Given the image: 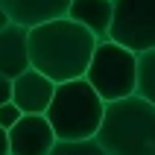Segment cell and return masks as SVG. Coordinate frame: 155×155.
Here are the masks:
<instances>
[{
	"label": "cell",
	"mask_w": 155,
	"mask_h": 155,
	"mask_svg": "<svg viewBox=\"0 0 155 155\" xmlns=\"http://www.w3.org/2000/svg\"><path fill=\"white\" fill-rule=\"evenodd\" d=\"M97 38L68 15L29 29V64L56 85L82 79L94 59Z\"/></svg>",
	"instance_id": "6da1fadb"
},
{
	"label": "cell",
	"mask_w": 155,
	"mask_h": 155,
	"mask_svg": "<svg viewBox=\"0 0 155 155\" xmlns=\"http://www.w3.org/2000/svg\"><path fill=\"white\" fill-rule=\"evenodd\" d=\"M94 140L105 155H155V105L140 94L105 103V117Z\"/></svg>",
	"instance_id": "7a4b0ae2"
},
{
	"label": "cell",
	"mask_w": 155,
	"mask_h": 155,
	"mask_svg": "<svg viewBox=\"0 0 155 155\" xmlns=\"http://www.w3.org/2000/svg\"><path fill=\"white\" fill-rule=\"evenodd\" d=\"M103 117H105V100L94 91V85L85 76L56 85L53 103L47 108V120L59 140L97 138Z\"/></svg>",
	"instance_id": "3957f363"
},
{
	"label": "cell",
	"mask_w": 155,
	"mask_h": 155,
	"mask_svg": "<svg viewBox=\"0 0 155 155\" xmlns=\"http://www.w3.org/2000/svg\"><path fill=\"white\" fill-rule=\"evenodd\" d=\"M85 79L94 85V91L105 103L138 94V53H132L129 47H123L111 38L97 41Z\"/></svg>",
	"instance_id": "277c9868"
},
{
	"label": "cell",
	"mask_w": 155,
	"mask_h": 155,
	"mask_svg": "<svg viewBox=\"0 0 155 155\" xmlns=\"http://www.w3.org/2000/svg\"><path fill=\"white\" fill-rule=\"evenodd\" d=\"M108 38L138 56L155 50V0H114Z\"/></svg>",
	"instance_id": "5b68a950"
},
{
	"label": "cell",
	"mask_w": 155,
	"mask_h": 155,
	"mask_svg": "<svg viewBox=\"0 0 155 155\" xmlns=\"http://www.w3.org/2000/svg\"><path fill=\"white\" fill-rule=\"evenodd\" d=\"M59 143L47 114H24L9 129V149L12 155H50Z\"/></svg>",
	"instance_id": "8992f818"
},
{
	"label": "cell",
	"mask_w": 155,
	"mask_h": 155,
	"mask_svg": "<svg viewBox=\"0 0 155 155\" xmlns=\"http://www.w3.org/2000/svg\"><path fill=\"white\" fill-rule=\"evenodd\" d=\"M56 94V82L38 73L35 68L24 70L18 79H12V103L24 114H47Z\"/></svg>",
	"instance_id": "52a82bcc"
},
{
	"label": "cell",
	"mask_w": 155,
	"mask_h": 155,
	"mask_svg": "<svg viewBox=\"0 0 155 155\" xmlns=\"http://www.w3.org/2000/svg\"><path fill=\"white\" fill-rule=\"evenodd\" d=\"M29 68V29L9 24L6 29H0V76L18 79Z\"/></svg>",
	"instance_id": "ba28073f"
},
{
	"label": "cell",
	"mask_w": 155,
	"mask_h": 155,
	"mask_svg": "<svg viewBox=\"0 0 155 155\" xmlns=\"http://www.w3.org/2000/svg\"><path fill=\"white\" fill-rule=\"evenodd\" d=\"M70 3L73 0H0L9 21L26 26V29L47 24V21H56V18H64Z\"/></svg>",
	"instance_id": "9c48e42d"
},
{
	"label": "cell",
	"mask_w": 155,
	"mask_h": 155,
	"mask_svg": "<svg viewBox=\"0 0 155 155\" xmlns=\"http://www.w3.org/2000/svg\"><path fill=\"white\" fill-rule=\"evenodd\" d=\"M68 18L82 24L88 32H94L97 41H108L114 21V0H73L68 9Z\"/></svg>",
	"instance_id": "30bf717a"
},
{
	"label": "cell",
	"mask_w": 155,
	"mask_h": 155,
	"mask_svg": "<svg viewBox=\"0 0 155 155\" xmlns=\"http://www.w3.org/2000/svg\"><path fill=\"white\" fill-rule=\"evenodd\" d=\"M138 94L155 105V50L138 56Z\"/></svg>",
	"instance_id": "8fae6325"
},
{
	"label": "cell",
	"mask_w": 155,
	"mask_h": 155,
	"mask_svg": "<svg viewBox=\"0 0 155 155\" xmlns=\"http://www.w3.org/2000/svg\"><path fill=\"white\" fill-rule=\"evenodd\" d=\"M50 155H105V149L94 138L91 140H59Z\"/></svg>",
	"instance_id": "7c38bea8"
},
{
	"label": "cell",
	"mask_w": 155,
	"mask_h": 155,
	"mask_svg": "<svg viewBox=\"0 0 155 155\" xmlns=\"http://www.w3.org/2000/svg\"><path fill=\"white\" fill-rule=\"evenodd\" d=\"M21 117H24V111H21L15 103H3L0 105V126H3V129H12Z\"/></svg>",
	"instance_id": "4fadbf2b"
},
{
	"label": "cell",
	"mask_w": 155,
	"mask_h": 155,
	"mask_svg": "<svg viewBox=\"0 0 155 155\" xmlns=\"http://www.w3.org/2000/svg\"><path fill=\"white\" fill-rule=\"evenodd\" d=\"M3 103H12V79L0 76V105Z\"/></svg>",
	"instance_id": "5bb4252c"
},
{
	"label": "cell",
	"mask_w": 155,
	"mask_h": 155,
	"mask_svg": "<svg viewBox=\"0 0 155 155\" xmlns=\"http://www.w3.org/2000/svg\"><path fill=\"white\" fill-rule=\"evenodd\" d=\"M0 155H12V149H9V129H3V126H0Z\"/></svg>",
	"instance_id": "9a60e30c"
},
{
	"label": "cell",
	"mask_w": 155,
	"mask_h": 155,
	"mask_svg": "<svg viewBox=\"0 0 155 155\" xmlns=\"http://www.w3.org/2000/svg\"><path fill=\"white\" fill-rule=\"evenodd\" d=\"M9 24H12V21H9V15H6V9L0 6V29H6Z\"/></svg>",
	"instance_id": "2e32d148"
}]
</instances>
